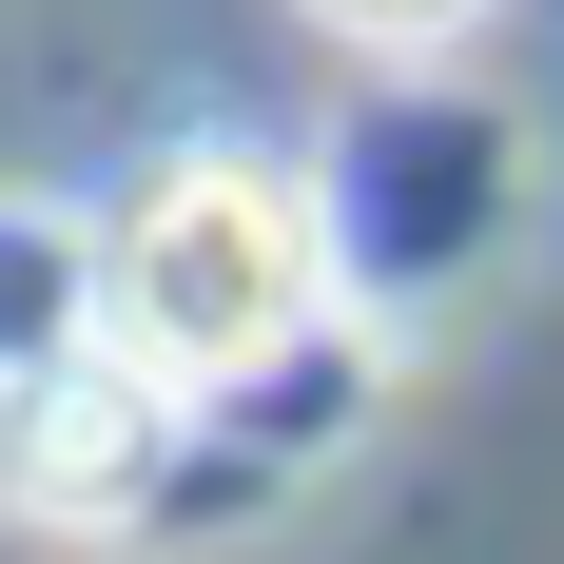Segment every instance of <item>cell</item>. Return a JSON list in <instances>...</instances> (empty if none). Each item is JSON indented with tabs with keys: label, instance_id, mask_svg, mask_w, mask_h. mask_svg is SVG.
<instances>
[{
	"label": "cell",
	"instance_id": "cell-1",
	"mask_svg": "<svg viewBox=\"0 0 564 564\" xmlns=\"http://www.w3.org/2000/svg\"><path fill=\"white\" fill-rule=\"evenodd\" d=\"M312 312H332V195H312L292 156L195 137V156H156V175L98 215V350H117V370H156L175 409L292 370Z\"/></svg>",
	"mask_w": 564,
	"mask_h": 564
},
{
	"label": "cell",
	"instance_id": "cell-2",
	"mask_svg": "<svg viewBox=\"0 0 564 564\" xmlns=\"http://www.w3.org/2000/svg\"><path fill=\"white\" fill-rule=\"evenodd\" d=\"M175 429H195V409H175L156 370L58 350L40 390H20V525H137L175 487Z\"/></svg>",
	"mask_w": 564,
	"mask_h": 564
},
{
	"label": "cell",
	"instance_id": "cell-3",
	"mask_svg": "<svg viewBox=\"0 0 564 564\" xmlns=\"http://www.w3.org/2000/svg\"><path fill=\"white\" fill-rule=\"evenodd\" d=\"M292 20H312V40H350V58H448L487 0H292Z\"/></svg>",
	"mask_w": 564,
	"mask_h": 564
},
{
	"label": "cell",
	"instance_id": "cell-4",
	"mask_svg": "<svg viewBox=\"0 0 564 564\" xmlns=\"http://www.w3.org/2000/svg\"><path fill=\"white\" fill-rule=\"evenodd\" d=\"M0 507H20V390H0Z\"/></svg>",
	"mask_w": 564,
	"mask_h": 564
}]
</instances>
